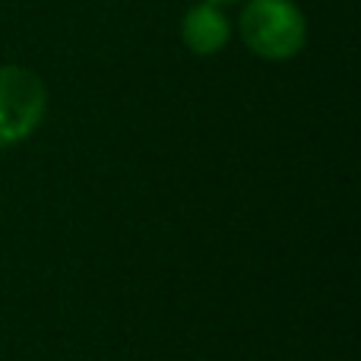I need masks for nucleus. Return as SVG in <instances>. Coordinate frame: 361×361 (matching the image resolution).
Segmentation results:
<instances>
[{"instance_id": "nucleus-2", "label": "nucleus", "mask_w": 361, "mask_h": 361, "mask_svg": "<svg viewBox=\"0 0 361 361\" xmlns=\"http://www.w3.org/2000/svg\"><path fill=\"white\" fill-rule=\"evenodd\" d=\"M48 111V89L19 63H0V149L29 140Z\"/></svg>"}, {"instance_id": "nucleus-4", "label": "nucleus", "mask_w": 361, "mask_h": 361, "mask_svg": "<svg viewBox=\"0 0 361 361\" xmlns=\"http://www.w3.org/2000/svg\"><path fill=\"white\" fill-rule=\"evenodd\" d=\"M209 4H219V6H225V4H238V0H209Z\"/></svg>"}, {"instance_id": "nucleus-3", "label": "nucleus", "mask_w": 361, "mask_h": 361, "mask_svg": "<svg viewBox=\"0 0 361 361\" xmlns=\"http://www.w3.org/2000/svg\"><path fill=\"white\" fill-rule=\"evenodd\" d=\"M231 35H235V29H231L228 13L219 4H209V0L193 4L180 16V42L197 57H212L219 51H225Z\"/></svg>"}, {"instance_id": "nucleus-1", "label": "nucleus", "mask_w": 361, "mask_h": 361, "mask_svg": "<svg viewBox=\"0 0 361 361\" xmlns=\"http://www.w3.org/2000/svg\"><path fill=\"white\" fill-rule=\"evenodd\" d=\"M238 35L263 61H292L307 44V16L295 0H247L238 16Z\"/></svg>"}]
</instances>
